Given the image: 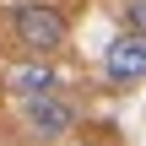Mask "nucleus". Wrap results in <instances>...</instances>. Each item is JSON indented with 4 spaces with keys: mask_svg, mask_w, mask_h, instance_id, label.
<instances>
[{
    "mask_svg": "<svg viewBox=\"0 0 146 146\" xmlns=\"http://www.w3.org/2000/svg\"><path fill=\"white\" fill-rule=\"evenodd\" d=\"M11 33H16V43H22L27 54L49 60L54 49H65L70 22H65L60 5H49V0H16V5H11Z\"/></svg>",
    "mask_w": 146,
    "mask_h": 146,
    "instance_id": "nucleus-1",
    "label": "nucleus"
},
{
    "mask_svg": "<svg viewBox=\"0 0 146 146\" xmlns=\"http://www.w3.org/2000/svg\"><path fill=\"white\" fill-rule=\"evenodd\" d=\"M0 92H5V81H0Z\"/></svg>",
    "mask_w": 146,
    "mask_h": 146,
    "instance_id": "nucleus-6",
    "label": "nucleus"
},
{
    "mask_svg": "<svg viewBox=\"0 0 146 146\" xmlns=\"http://www.w3.org/2000/svg\"><path fill=\"white\" fill-rule=\"evenodd\" d=\"M103 76L114 87H141L146 81V38L141 33H119L103 49Z\"/></svg>",
    "mask_w": 146,
    "mask_h": 146,
    "instance_id": "nucleus-2",
    "label": "nucleus"
},
{
    "mask_svg": "<svg viewBox=\"0 0 146 146\" xmlns=\"http://www.w3.org/2000/svg\"><path fill=\"white\" fill-rule=\"evenodd\" d=\"M5 87H11V92H22V98H38V92H54L60 81H54V70L33 54L27 65H16V70H11V81H5Z\"/></svg>",
    "mask_w": 146,
    "mask_h": 146,
    "instance_id": "nucleus-4",
    "label": "nucleus"
},
{
    "mask_svg": "<svg viewBox=\"0 0 146 146\" xmlns=\"http://www.w3.org/2000/svg\"><path fill=\"white\" fill-rule=\"evenodd\" d=\"M125 22H130V33L146 38V0H130V5H125Z\"/></svg>",
    "mask_w": 146,
    "mask_h": 146,
    "instance_id": "nucleus-5",
    "label": "nucleus"
},
{
    "mask_svg": "<svg viewBox=\"0 0 146 146\" xmlns=\"http://www.w3.org/2000/svg\"><path fill=\"white\" fill-rule=\"evenodd\" d=\"M27 125H33L38 141H65L76 130V108L60 92H38V98H27Z\"/></svg>",
    "mask_w": 146,
    "mask_h": 146,
    "instance_id": "nucleus-3",
    "label": "nucleus"
}]
</instances>
